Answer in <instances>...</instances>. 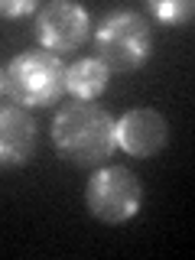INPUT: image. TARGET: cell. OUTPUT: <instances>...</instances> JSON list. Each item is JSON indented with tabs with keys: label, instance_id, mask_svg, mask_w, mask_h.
Wrapping results in <instances>:
<instances>
[{
	"label": "cell",
	"instance_id": "3",
	"mask_svg": "<svg viewBox=\"0 0 195 260\" xmlns=\"http://www.w3.org/2000/svg\"><path fill=\"white\" fill-rule=\"evenodd\" d=\"M153 26L137 10H114L94 29V59L108 65V72H137L150 59Z\"/></svg>",
	"mask_w": 195,
	"mask_h": 260
},
{
	"label": "cell",
	"instance_id": "11",
	"mask_svg": "<svg viewBox=\"0 0 195 260\" xmlns=\"http://www.w3.org/2000/svg\"><path fill=\"white\" fill-rule=\"evenodd\" d=\"M0 94H4V65H0Z\"/></svg>",
	"mask_w": 195,
	"mask_h": 260
},
{
	"label": "cell",
	"instance_id": "9",
	"mask_svg": "<svg viewBox=\"0 0 195 260\" xmlns=\"http://www.w3.org/2000/svg\"><path fill=\"white\" fill-rule=\"evenodd\" d=\"M150 13L162 26H189L195 16V7L192 0H150Z\"/></svg>",
	"mask_w": 195,
	"mask_h": 260
},
{
	"label": "cell",
	"instance_id": "2",
	"mask_svg": "<svg viewBox=\"0 0 195 260\" xmlns=\"http://www.w3.org/2000/svg\"><path fill=\"white\" fill-rule=\"evenodd\" d=\"M4 94L20 108H49L65 94V62L46 49L16 52L4 65Z\"/></svg>",
	"mask_w": 195,
	"mask_h": 260
},
{
	"label": "cell",
	"instance_id": "6",
	"mask_svg": "<svg viewBox=\"0 0 195 260\" xmlns=\"http://www.w3.org/2000/svg\"><path fill=\"white\" fill-rule=\"evenodd\" d=\"M114 143L127 156L150 159L169 143V120L156 108H130L114 120Z\"/></svg>",
	"mask_w": 195,
	"mask_h": 260
},
{
	"label": "cell",
	"instance_id": "10",
	"mask_svg": "<svg viewBox=\"0 0 195 260\" xmlns=\"http://www.w3.org/2000/svg\"><path fill=\"white\" fill-rule=\"evenodd\" d=\"M39 7L32 4V0H0V16H10V20H16V16H26V13H36Z\"/></svg>",
	"mask_w": 195,
	"mask_h": 260
},
{
	"label": "cell",
	"instance_id": "7",
	"mask_svg": "<svg viewBox=\"0 0 195 260\" xmlns=\"http://www.w3.org/2000/svg\"><path fill=\"white\" fill-rule=\"evenodd\" d=\"M39 124L20 104H0V169L26 166L36 156Z\"/></svg>",
	"mask_w": 195,
	"mask_h": 260
},
{
	"label": "cell",
	"instance_id": "8",
	"mask_svg": "<svg viewBox=\"0 0 195 260\" xmlns=\"http://www.w3.org/2000/svg\"><path fill=\"white\" fill-rule=\"evenodd\" d=\"M108 81H111L108 65L98 62L94 55H85V59L65 65V91L75 101H98L108 91Z\"/></svg>",
	"mask_w": 195,
	"mask_h": 260
},
{
	"label": "cell",
	"instance_id": "1",
	"mask_svg": "<svg viewBox=\"0 0 195 260\" xmlns=\"http://www.w3.org/2000/svg\"><path fill=\"white\" fill-rule=\"evenodd\" d=\"M52 146L72 166H104V159L117 150L114 117L94 101L65 104L52 117Z\"/></svg>",
	"mask_w": 195,
	"mask_h": 260
},
{
	"label": "cell",
	"instance_id": "4",
	"mask_svg": "<svg viewBox=\"0 0 195 260\" xmlns=\"http://www.w3.org/2000/svg\"><path fill=\"white\" fill-rule=\"evenodd\" d=\"M143 205V185L137 173L120 162L98 166L85 182V208L101 224H124Z\"/></svg>",
	"mask_w": 195,
	"mask_h": 260
},
{
	"label": "cell",
	"instance_id": "5",
	"mask_svg": "<svg viewBox=\"0 0 195 260\" xmlns=\"http://www.w3.org/2000/svg\"><path fill=\"white\" fill-rule=\"evenodd\" d=\"M39 49L59 55V52H75L88 43L91 36V16L85 7L69 4V0H49L36 10V23H32Z\"/></svg>",
	"mask_w": 195,
	"mask_h": 260
}]
</instances>
